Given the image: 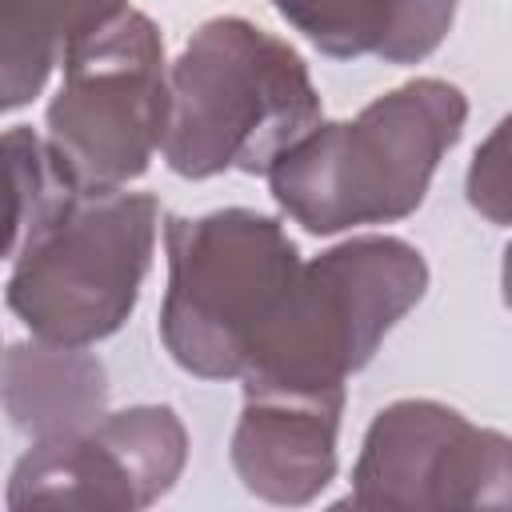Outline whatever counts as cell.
<instances>
[{
	"label": "cell",
	"instance_id": "obj_1",
	"mask_svg": "<svg viewBox=\"0 0 512 512\" xmlns=\"http://www.w3.org/2000/svg\"><path fill=\"white\" fill-rule=\"evenodd\" d=\"M464 124L468 96L452 80L416 76L348 120H316L264 180L280 212L312 236L396 224L424 204Z\"/></svg>",
	"mask_w": 512,
	"mask_h": 512
},
{
	"label": "cell",
	"instance_id": "obj_2",
	"mask_svg": "<svg viewBox=\"0 0 512 512\" xmlns=\"http://www.w3.org/2000/svg\"><path fill=\"white\" fill-rule=\"evenodd\" d=\"M316 120L324 104L304 56L244 16H212L168 60L160 156L184 180L264 176Z\"/></svg>",
	"mask_w": 512,
	"mask_h": 512
},
{
	"label": "cell",
	"instance_id": "obj_3",
	"mask_svg": "<svg viewBox=\"0 0 512 512\" xmlns=\"http://www.w3.org/2000/svg\"><path fill=\"white\" fill-rule=\"evenodd\" d=\"M160 204L148 192H84L56 176L12 252L4 300L40 340L92 348L132 316L152 248Z\"/></svg>",
	"mask_w": 512,
	"mask_h": 512
},
{
	"label": "cell",
	"instance_id": "obj_4",
	"mask_svg": "<svg viewBox=\"0 0 512 512\" xmlns=\"http://www.w3.org/2000/svg\"><path fill=\"white\" fill-rule=\"evenodd\" d=\"M424 292L428 260L400 236H348L300 260L240 372L244 392H344Z\"/></svg>",
	"mask_w": 512,
	"mask_h": 512
},
{
	"label": "cell",
	"instance_id": "obj_5",
	"mask_svg": "<svg viewBox=\"0 0 512 512\" xmlns=\"http://www.w3.org/2000/svg\"><path fill=\"white\" fill-rule=\"evenodd\" d=\"M164 252V352L200 380H240L300 268L292 236L256 208H216L168 216Z\"/></svg>",
	"mask_w": 512,
	"mask_h": 512
},
{
	"label": "cell",
	"instance_id": "obj_6",
	"mask_svg": "<svg viewBox=\"0 0 512 512\" xmlns=\"http://www.w3.org/2000/svg\"><path fill=\"white\" fill-rule=\"evenodd\" d=\"M164 112V36L140 8H120L68 48L40 136L64 184L108 192L148 172L160 152Z\"/></svg>",
	"mask_w": 512,
	"mask_h": 512
},
{
	"label": "cell",
	"instance_id": "obj_7",
	"mask_svg": "<svg viewBox=\"0 0 512 512\" xmlns=\"http://www.w3.org/2000/svg\"><path fill=\"white\" fill-rule=\"evenodd\" d=\"M512 500V444L428 396L384 404L352 464V508H504Z\"/></svg>",
	"mask_w": 512,
	"mask_h": 512
},
{
	"label": "cell",
	"instance_id": "obj_8",
	"mask_svg": "<svg viewBox=\"0 0 512 512\" xmlns=\"http://www.w3.org/2000/svg\"><path fill=\"white\" fill-rule=\"evenodd\" d=\"M188 464V428L168 404L100 412L88 428L36 440L12 464L8 508L136 512L168 496Z\"/></svg>",
	"mask_w": 512,
	"mask_h": 512
},
{
	"label": "cell",
	"instance_id": "obj_9",
	"mask_svg": "<svg viewBox=\"0 0 512 512\" xmlns=\"http://www.w3.org/2000/svg\"><path fill=\"white\" fill-rule=\"evenodd\" d=\"M340 416L344 392H244L228 444L240 484L268 504H312L336 480Z\"/></svg>",
	"mask_w": 512,
	"mask_h": 512
},
{
	"label": "cell",
	"instance_id": "obj_10",
	"mask_svg": "<svg viewBox=\"0 0 512 512\" xmlns=\"http://www.w3.org/2000/svg\"><path fill=\"white\" fill-rule=\"evenodd\" d=\"M0 408L28 444L80 432L108 412V368L80 344L16 340L0 352Z\"/></svg>",
	"mask_w": 512,
	"mask_h": 512
},
{
	"label": "cell",
	"instance_id": "obj_11",
	"mask_svg": "<svg viewBox=\"0 0 512 512\" xmlns=\"http://www.w3.org/2000/svg\"><path fill=\"white\" fill-rule=\"evenodd\" d=\"M128 0H0V116L32 104L68 48Z\"/></svg>",
	"mask_w": 512,
	"mask_h": 512
},
{
	"label": "cell",
	"instance_id": "obj_12",
	"mask_svg": "<svg viewBox=\"0 0 512 512\" xmlns=\"http://www.w3.org/2000/svg\"><path fill=\"white\" fill-rule=\"evenodd\" d=\"M272 8L324 56L356 60L376 56L392 0H272Z\"/></svg>",
	"mask_w": 512,
	"mask_h": 512
},
{
	"label": "cell",
	"instance_id": "obj_13",
	"mask_svg": "<svg viewBox=\"0 0 512 512\" xmlns=\"http://www.w3.org/2000/svg\"><path fill=\"white\" fill-rule=\"evenodd\" d=\"M56 184V168L48 160L44 136L32 128L0 132V260H8L24 236L28 216Z\"/></svg>",
	"mask_w": 512,
	"mask_h": 512
},
{
	"label": "cell",
	"instance_id": "obj_14",
	"mask_svg": "<svg viewBox=\"0 0 512 512\" xmlns=\"http://www.w3.org/2000/svg\"><path fill=\"white\" fill-rule=\"evenodd\" d=\"M460 0H392L388 32L376 48L384 64H420L452 32Z\"/></svg>",
	"mask_w": 512,
	"mask_h": 512
},
{
	"label": "cell",
	"instance_id": "obj_15",
	"mask_svg": "<svg viewBox=\"0 0 512 512\" xmlns=\"http://www.w3.org/2000/svg\"><path fill=\"white\" fill-rule=\"evenodd\" d=\"M468 204L496 228L508 224V120H500L468 164Z\"/></svg>",
	"mask_w": 512,
	"mask_h": 512
}]
</instances>
